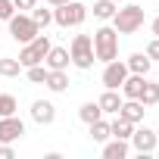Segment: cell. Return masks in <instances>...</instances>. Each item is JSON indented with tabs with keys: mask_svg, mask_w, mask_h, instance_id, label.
<instances>
[{
	"mask_svg": "<svg viewBox=\"0 0 159 159\" xmlns=\"http://www.w3.org/2000/svg\"><path fill=\"white\" fill-rule=\"evenodd\" d=\"M69 56H72V62H75L78 69H91V66L97 62L91 34H75V38H72V47H69Z\"/></svg>",
	"mask_w": 159,
	"mask_h": 159,
	"instance_id": "obj_4",
	"label": "cell"
},
{
	"mask_svg": "<svg viewBox=\"0 0 159 159\" xmlns=\"http://www.w3.org/2000/svg\"><path fill=\"white\" fill-rule=\"evenodd\" d=\"M47 3L50 7H59V3H69V0H47Z\"/></svg>",
	"mask_w": 159,
	"mask_h": 159,
	"instance_id": "obj_32",
	"label": "cell"
},
{
	"mask_svg": "<svg viewBox=\"0 0 159 159\" xmlns=\"http://www.w3.org/2000/svg\"><path fill=\"white\" fill-rule=\"evenodd\" d=\"M31 119H34L38 125H53V122H56V106H53L50 100H34V103H31Z\"/></svg>",
	"mask_w": 159,
	"mask_h": 159,
	"instance_id": "obj_10",
	"label": "cell"
},
{
	"mask_svg": "<svg viewBox=\"0 0 159 159\" xmlns=\"http://www.w3.org/2000/svg\"><path fill=\"white\" fill-rule=\"evenodd\" d=\"M143 53H147L150 59H159V38H153V41L147 44V50H143Z\"/></svg>",
	"mask_w": 159,
	"mask_h": 159,
	"instance_id": "obj_28",
	"label": "cell"
},
{
	"mask_svg": "<svg viewBox=\"0 0 159 159\" xmlns=\"http://www.w3.org/2000/svg\"><path fill=\"white\" fill-rule=\"evenodd\" d=\"M125 78H128V62H122V59H112V62H106V69H103V88H109V91H119Z\"/></svg>",
	"mask_w": 159,
	"mask_h": 159,
	"instance_id": "obj_7",
	"label": "cell"
},
{
	"mask_svg": "<svg viewBox=\"0 0 159 159\" xmlns=\"http://www.w3.org/2000/svg\"><path fill=\"white\" fill-rule=\"evenodd\" d=\"M50 47H53V44H50V38H47V34H38L34 41L22 44V50H19V62H22V69L44 62V56H47V50H50Z\"/></svg>",
	"mask_w": 159,
	"mask_h": 159,
	"instance_id": "obj_6",
	"label": "cell"
},
{
	"mask_svg": "<svg viewBox=\"0 0 159 159\" xmlns=\"http://www.w3.org/2000/svg\"><path fill=\"white\" fill-rule=\"evenodd\" d=\"M16 153H13V147L10 143H0V159H13Z\"/></svg>",
	"mask_w": 159,
	"mask_h": 159,
	"instance_id": "obj_30",
	"label": "cell"
},
{
	"mask_svg": "<svg viewBox=\"0 0 159 159\" xmlns=\"http://www.w3.org/2000/svg\"><path fill=\"white\" fill-rule=\"evenodd\" d=\"M143 81H147V75H134V72H128V78L122 81V94H125V100H137L140 91H143Z\"/></svg>",
	"mask_w": 159,
	"mask_h": 159,
	"instance_id": "obj_13",
	"label": "cell"
},
{
	"mask_svg": "<svg viewBox=\"0 0 159 159\" xmlns=\"http://www.w3.org/2000/svg\"><path fill=\"white\" fill-rule=\"evenodd\" d=\"M13 7H16L19 13H31V10H34V0H13Z\"/></svg>",
	"mask_w": 159,
	"mask_h": 159,
	"instance_id": "obj_29",
	"label": "cell"
},
{
	"mask_svg": "<svg viewBox=\"0 0 159 159\" xmlns=\"http://www.w3.org/2000/svg\"><path fill=\"white\" fill-rule=\"evenodd\" d=\"M84 19H88V7L78 3V0H69V3L53 7V22H56L59 28H78Z\"/></svg>",
	"mask_w": 159,
	"mask_h": 159,
	"instance_id": "obj_2",
	"label": "cell"
},
{
	"mask_svg": "<svg viewBox=\"0 0 159 159\" xmlns=\"http://www.w3.org/2000/svg\"><path fill=\"white\" fill-rule=\"evenodd\" d=\"M153 34H156V38H159V16H156V19H153Z\"/></svg>",
	"mask_w": 159,
	"mask_h": 159,
	"instance_id": "obj_31",
	"label": "cell"
},
{
	"mask_svg": "<svg viewBox=\"0 0 159 159\" xmlns=\"http://www.w3.org/2000/svg\"><path fill=\"white\" fill-rule=\"evenodd\" d=\"M156 143H159V131H156Z\"/></svg>",
	"mask_w": 159,
	"mask_h": 159,
	"instance_id": "obj_33",
	"label": "cell"
},
{
	"mask_svg": "<svg viewBox=\"0 0 159 159\" xmlns=\"http://www.w3.org/2000/svg\"><path fill=\"white\" fill-rule=\"evenodd\" d=\"M47 72H50V69H47V66H41V62L25 69V75H28V81H31V84H44V81H47Z\"/></svg>",
	"mask_w": 159,
	"mask_h": 159,
	"instance_id": "obj_25",
	"label": "cell"
},
{
	"mask_svg": "<svg viewBox=\"0 0 159 159\" xmlns=\"http://www.w3.org/2000/svg\"><path fill=\"white\" fill-rule=\"evenodd\" d=\"M25 134V122L19 116H0V143H13Z\"/></svg>",
	"mask_w": 159,
	"mask_h": 159,
	"instance_id": "obj_8",
	"label": "cell"
},
{
	"mask_svg": "<svg viewBox=\"0 0 159 159\" xmlns=\"http://www.w3.org/2000/svg\"><path fill=\"white\" fill-rule=\"evenodd\" d=\"M16 13V7H13V0H0V22H10V16Z\"/></svg>",
	"mask_w": 159,
	"mask_h": 159,
	"instance_id": "obj_27",
	"label": "cell"
},
{
	"mask_svg": "<svg viewBox=\"0 0 159 159\" xmlns=\"http://www.w3.org/2000/svg\"><path fill=\"white\" fill-rule=\"evenodd\" d=\"M143 106H156L159 103V84H153V81H143V91H140V97H137Z\"/></svg>",
	"mask_w": 159,
	"mask_h": 159,
	"instance_id": "obj_23",
	"label": "cell"
},
{
	"mask_svg": "<svg viewBox=\"0 0 159 159\" xmlns=\"http://www.w3.org/2000/svg\"><path fill=\"white\" fill-rule=\"evenodd\" d=\"M69 62H72V56H69L66 47H50L47 56H44V66L47 69H69Z\"/></svg>",
	"mask_w": 159,
	"mask_h": 159,
	"instance_id": "obj_12",
	"label": "cell"
},
{
	"mask_svg": "<svg viewBox=\"0 0 159 159\" xmlns=\"http://www.w3.org/2000/svg\"><path fill=\"white\" fill-rule=\"evenodd\" d=\"M140 25H143V7H137V3H128V7L116 10V16H112V28L119 34H134Z\"/></svg>",
	"mask_w": 159,
	"mask_h": 159,
	"instance_id": "obj_3",
	"label": "cell"
},
{
	"mask_svg": "<svg viewBox=\"0 0 159 159\" xmlns=\"http://www.w3.org/2000/svg\"><path fill=\"white\" fill-rule=\"evenodd\" d=\"M97 103H100L103 116H106V112H109V116H116V112H119V106H122V97H119V91H109V88H106V91L100 94V100H97Z\"/></svg>",
	"mask_w": 159,
	"mask_h": 159,
	"instance_id": "obj_15",
	"label": "cell"
},
{
	"mask_svg": "<svg viewBox=\"0 0 159 159\" xmlns=\"http://www.w3.org/2000/svg\"><path fill=\"white\" fill-rule=\"evenodd\" d=\"M143 112H147V109H143V103H140V100H122V106H119V112H116V116L128 119L131 125H140V122H143Z\"/></svg>",
	"mask_w": 159,
	"mask_h": 159,
	"instance_id": "obj_11",
	"label": "cell"
},
{
	"mask_svg": "<svg viewBox=\"0 0 159 159\" xmlns=\"http://www.w3.org/2000/svg\"><path fill=\"white\" fill-rule=\"evenodd\" d=\"M150 66H153V59L147 53H131L128 56V72H134V75H147Z\"/></svg>",
	"mask_w": 159,
	"mask_h": 159,
	"instance_id": "obj_17",
	"label": "cell"
},
{
	"mask_svg": "<svg viewBox=\"0 0 159 159\" xmlns=\"http://www.w3.org/2000/svg\"><path fill=\"white\" fill-rule=\"evenodd\" d=\"M125 156H128V140L112 137V140L103 147V159H125Z\"/></svg>",
	"mask_w": 159,
	"mask_h": 159,
	"instance_id": "obj_18",
	"label": "cell"
},
{
	"mask_svg": "<svg viewBox=\"0 0 159 159\" xmlns=\"http://www.w3.org/2000/svg\"><path fill=\"white\" fill-rule=\"evenodd\" d=\"M10 34H13L16 44H28V41H34L41 34V28L34 25V19L28 13H13L10 16Z\"/></svg>",
	"mask_w": 159,
	"mask_h": 159,
	"instance_id": "obj_5",
	"label": "cell"
},
{
	"mask_svg": "<svg viewBox=\"0 0 159 159\" xmlns=\"http://www.w3.org/2000/svg\"><path fill=\"white\" fill-rule=\"evenodd\" d=\"M78 119H81L84 125H91V122L103 119V109H100V103H97V100H94V103H84L81 109H78Z\"/></svg>",
	"mask_w": 159,
	"mask_h": 159,
	"instance_id": "obj_20",
	"label": "cell"
},
{
	"mask_svg": "<svg viewBox=\"0 0 159 159\" xmlns=\"http://www.w3.org/2000/svg\"><path fill=\"white\" fill-rule=\"evenodd\" d=\"M109 134H112V137H119V140H131V134H134V125H131L128 119L116 116V122H109Z\"/></svg>",
	"mask_w": 159,
	"mask_h": 159,
	"instance_id": "obj_16",
	"label": "cell"
},
{
	"mask_svg": "<svg viewBox=\"0 0 159 159\" xmlns=\"http://www.w3.org/2000/svg\"><path fill=\"white\" fill-rule=\"evenodd\" d=\"M28 16L34 19V25H38V28H47V25L53 22V10H44V7H34Z\"/></svg>",
	"mask_w": 159,
	"mask_h": 159,
	"instance_id": "obj_24",
	"label": "cell"
},
{
	"mask_svg": "<svg viewBox=\"0 0 159 159\" xmlns=\"http://www.w3.org/2000/svg\"><path fill=\"white\" fill-rule=\"evenodd\" d=\"M19 72H22V62L19 59H13V56L0 59V78H19Z\"/></svg>",
	"mask_w": 159,
	"mask_h": 159,
	"instance_id": "obj_22",
	"label": "cell"
},
{
	"mask_svg": "<svg viewBox=\"0 0 159 159\" xmlns=\"http://www.w3.org/2000/svg\"><path fill=\"white\" fill-rule=\"evenodd\" d=\"M116 10H119V3H116V0H97V3H94V16L97 19H112L116 16Z\"/></svg>",
	"mask_w": 159,
	"mask_h": 159,
	"instance_id": "obj_21",
	"label": "cell"
},
{
	"mask_svg": "<svg viewBox=\"0 0 159 159\" xmlns=\"http://www.w3.org/2000/svg\"><path fill=\"white\" fill-rule=\"evenodd\" d=\"M131 143H134V150H137L140 156H147V153H153V150L159 147V143H156V131H153V128H147V125H143V128H137V125H134Z\"/></svg>",
	"mask_w": 159,
	"mask_h": 159,
	"instance_id": "obj_9",
	"label": "cell"
},
{
	"mask_svg": "<svg viewBox=\"0 0 159 159\" xmlns=\"http://www.w3.org/2000/svg\"><path fill=\"white\" fill-rule=\"evenodd\" d=\"M16 109H19V103L13 94H0V116H16Z\"/></svg>",
	"mask_w": 159,
	"mask_h": 159,
	"instance_id": "obj_26",
	"label": "cell"
},
{
	"mask_svg": "<svg viewBox=\"0 0 159 159\" xmlns=\"http://www.w3.org/2000/svg\"><path fill=\"white\" fill-rule=\"evenodd\" d=\"M88 128H91V140H94V143H106V140L112 137V134H109V122H103V119L91 122Z\"/></svg>",
	"mask_w": 159,
	"mask_h": 159,
	"instance_id": "obj_19",
	"label": "cell"
},
{
	"mask_svg": "<svg viewBox=\"0 0 159 159\" xmlns=\"http://www.w3.org/2000/svg\"><path fill=\"white\" fill-rule=\"evenodd\" d=\"M91 41H94V56H97L100 62H112V59H119V31H116V28L103 25V28L94 31Z\"/></svg>",
	"mask_w": 159,
	"mask_h": 159,
	"instance_id": "obj_1",
	"label": "cell"
},
{
	"mask_svg": "<svg viewBox=\"0 0 159 159\" xmlns=\"http://www.w3.org/2000/svg\"><path fill=\"white\" fill-rule=\"evenodd\" d=\"M53 94H62L66 88H69V75H66V69H50L47 72V81H44Z\"/></svg>",
	"mask_w": 159,
	"mask_h": 159,
	"instance_id": "obj_14",
	"label": "cell"
},
{
	"mask_svg": "<svg viewBox=\"0 0 159 159\" xmlns=\"http://www.w3.org/2000/svg\"><path fill=\"white\" fill-rule=\"evenodd\" d=\"M116 3H125V0H116Z\"/></svg>",
	"mask_w": 159,
	"mask_h": 159,
	"instance_id": "obj_34",
	"label": "cell"
}]
</instances>
